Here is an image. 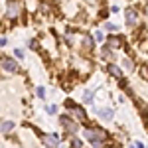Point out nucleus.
I'll use <instances>...</instances> for the list:
<instances>
[{
	"instance_id": "obj_1",
	"label": "nucleus",
	"mask_w": 148,
	"mask_h": 148,
	"mask_svg": "<svg viewBox=\"0 0 148 148\" xmlns=\"http://www.w3.org/2000/svg\"><path fill=\"white\" fill-rule=\"evenodd\" d=\"M20 14H22V4H20V0H10L8 6H6V18H8V20H14V18H18Z\"/></svg>"
},
{
	"instance_id": "obj_2",
	"label": "nucleus",
	"mask_w": 148,
	"mask_h": 148,
	"mask_svg": "<svg viewBox=\"0 0 148 148\" xmlns=\"http://www.w3.org/2000/svg\"><path fill=\"white\" fill-rule=\"evenodd\" d=\"M83 134H85V138L89 140V142H93V140H105L107 138V132L103 130V128H85L83 130Z\"/></svg>"
},
{
	"instance_id": "obj_3",
	"label": "nucleus",
	"mask_w": 148,
	"mask_h": 148,
	"mask_svg": "<svg viewBox=\"0 0 148 148\" xmlns=\"http://www.w3.org/2000/svg\"><path fill=\"white\" fill-rule=\"evenodd\" d=\"M2 67H4V71H8V73H16L18 71V63H16V59L6 57V59H2Z\"/></svg>"
},
{
	"instance_id": "obj_4",
	"label": "nucleus",
	"mask_w": 148,
	"mask_h": 148,
	"mask_svg": "<svg viewBox=\"0 0 148 148\" xmlns=\"http://www.w3.org/2000/svg\"><path fill=\"white\" fill-rule=\"evenodd\" d=\"M67 109H69V114H71L75 121H85V119H87V116H85V111L79 109L77 105H71V107H67Z\"/></svg>"
},
{
	"instance_id": "obj_5",
	"label": "nucleus",
	"mask_w": 148,
	"mask_h": 148,
	"mask_svg": "<svg viewBox=\"0 0 148 148\" xmlns=\"http://www.w3.org/2000/svg\"><path fill=\"white\" fill-rule=\"evenodd\" d=\"M125 18H126V24H128V26H136V24H138V12H136V8H128L126 14H125Z\"/></svg>"
},
{
	"instance_id": "obj_6",
	"label": "nucleus",
	"mask_w": 148,
	"mask_h": 148,
	"mask_svg": "<svg viewBox=\"0 0 148 148\" xmlns=\"http://www.w3.org/2000/svg\"><path fill=\"white\" fill-rule=\"evenodd\" d=\"M59 121H61V125H63V128H65L67 132H71V134H73V132H77V128H79V126H77V123H73L71 119H67V116H61Z\"/></svg>"
},
{
	"instance_id": "obj_7",
	"label": "nucleus",
	"mask_w": 148,
	"mask_h": 148,
	"mask_svg": "<svg viewBox=\"0 0 148 148\" xmlns=\"http://www.w3.org/2000/svg\"><path fill=\"white\" fill-rule=\"evenodd\" d=\"M44 142H46L49 148H56L59 144V136L57 134H44Z\"/></svg>"
},
{
	"instance_id": "obj_8",
	"label": "nucleus",
	"mask_w": 148,
	"mask_h": 148,
	"mask_svg": "<svg viewBox=\"0 0 148 148\" xmlns=\"http://www.w3.org/2000/svg\"><path fill=\"white\" fill-rule=\"evenodd\" d=\"M121 44H123V40H121V38H114V36H111V38L107 40V47H111V49H119Z\"/></svg>"
},
{
	"instance_id": "obj_9",
	"label": "nucleus",
	"mask_w": 148,
	"mask_h": 148,
	"mask_svg": "<svg viewBox=\"0 0 148 148\" xmlns=\"http://www.w3.org/2000/svg\"><path fill=\"white\" fill-rule=\"evenodd\" d=\"M107 71H109V75H113V77H116V79H121V77H123L121 67H116V65H113V63L109 65V69H107Z\"/></svg>"
},
{
	"instance_id": "obj_10",
	"label": "nucleus",
	"mask_w": 148,
	"mask_h": 148,
	"mask_svg": "<svg viewBox=\"0 0 148 148\" xmlns=\"http://www.w3.org/2000/svg\"><path fill=\"white\" fill-rule=\"evenodd\" d=\"M101 59L113 61V59H114V56H113V49H111V47H103V49H101Z\"/></svg>"
},
{
	"instance_id": "obj_11",
	"label": "nucleus",
	"mask_w": 148,
	"mask_h": 148,
	"mask_svg": "<svg viewBox=\"0 0 148 148\" xmlns=\"http://www.w3.org/2000/svg\"><path fill=\"white\" fill-rule=\"evenodd\" d=\"M83 47L85 49H93V38L91 36H83Z\"/></svg>"
},
{
	"instance_id": "obj_12",
	"label": "nucleus",
	"mask_w": 148,
	"mask_h": 148,
	"mask_svg": "<svg viewBox=\"0 0 148 148\" xmlns=\"http://www.w3.org/2000/svg\"><path fill=\"white\" fill-rule=\"evenodd\" d=\"M12 128H14V125H12L10 121H8V123H0V130H2V132H10Z\"/></svg>"
},
{
	"instance_id": "obj_13",
	"label": "nucleus",
	"mask_w": 148,
	"mask_h": 148,
	"mask_svg": "<svg viewBox=\"0 0 148 148\" xmlns=\"http://www.w3.org/2000/svg\"><path fill=\"white\" fill-rule=\"evenodd\" d=\"M99 116H103V119H113V111L111 109H103V111H99Z\"/></svg>"
},
{
	"instance_id": "obj_14",
	"label": "nucleus",
	"mask_w": 148,
	"mask_h": 148,
	"mask_svg": "<svg viewBox=\"0 0 148 148\" xmlns=\"http://www.w3.org/2000/svg\"><path fill=\"white\" fill-rule=\"evenodd\" d=\"M138 73H140V77H142V79H148V63H146V65H140Z\"/></svg>"
},
{
	"instance_id": "obj_15",
	"label": "nucleus",
	"mask_w": 148,
	"mask_h": 148,
	"mask_svg": "<svg viewBox=\"0 0 148 148\" xmlns=\"http://www.w3.org/2000/svg\"><path fill=\"white\" fill-rule=\"evenodd\" d=\"M93 40H95V42H97V44H99V42H103V40H105V34H103L101 30H97V32H95V34H93Z\"/></svg>"
},
{
	"instance_id": "obj_16",
	"label": "nucleus",
	"mask_w": 148,
	"mask_h": 148,
	"mask_svg": "<svg viewBox=\"0 0 148 148\" xmlns=\"http://www.w3.org/2000/svg\"><path fill=\"white\" fill-rule=\"evenodd\" d=\"M91 99H93V91L89 89V91H85V95H83V101H85V103H91Z\"/></svg>"
},
{
	"instance_id": "obj_17",
	"label": "nucleus",
	"mask_w": 148,
	"mask_h": 148,
	"mask_svg": "<svg viewBox=\"0 0 148 148\" xmlns=\"http://www.w3.org/2000/svg\"><path fill=\"white\" fill-rule=\"evenodd\" d=\"M105 30H107V32H114V30H116V26H114L113 22H105Z\"/></svg>"
},
{
	"instance_id": "obj_18",
	"label": "nucleus",
	"mask_w": 148,
	"mask_h": 148,
	"mask_svg": "<svg viewBox=\"0 0 148 148\" xmlns=\"http://www.w3.org/2000/svg\"><path fill=\"white\" fill-rule=\"evenodd\" d=\"M123 65H125V69H132V67H134L132 59H125V61H123Z\"/></svg>"
},
{
	"instance_id": "obj_19",
	"label": "nucleus",
	"mask_w": 148,
	"mask_h": 148,
	"mask_svg": "<svg viewBox=\"0 0 148 148\" xmlns=\"http://www.w3.org/2000/svg\"><path fill=\"white\" fill-rule=\"evenodd\" d=\"M71 148H81V140L79 138H71Z\"/></svg>"
},
{
	"instance_id": "obj_20",
	"label": "nucleus",
	"mask_w": 148,
	"mask_h": 148,
	"mask_svg": "<svg viewBox=\"0 0 148 148\" xmlns=\"http://www.w3.org/2000/svg\"><path fill=\"white\" fill-rule=\"evenodd\" d=\"M36 93H38V97H40V99H44V97H46V91H44V87H38V89H36Z\"/></svg>"
},
{
	"instance_id": "obj_21",
	"label": "nucleus",
	"mask_w": 148,
	"mask_h": 148,
	"mask_svg": "<svg viewBox=\"0 0 148 148\" xmlns=\"http://www.w3.org/2000/svg\"><path fill=\"white\" fill-rule=\"evenodd\" d=\"M46 111H47L49 114H53V113L57 111V107H56V105H47V107H46Z\"/></svg>"
},
{
	"instance_id": "obj_22",
	"label": "nucleus",
	"mask_w": 148,
	"mask_h": 148,
	"mask_svg": "<svg viewBox=\"0 0 148 148\" xmlns=\"http://www.w3.org/2000/svg\"><path fill=\"white\" fill-rule=\"evenodd\" d=\"M14 56L22 59V57H24V49H20V47H16V49H14Z\"/></svg>"
},
{
	"instance_id": "obj_23",
	"label": "nucleus",
	"mask_w": 148,
	"mask_h": 148,
	"mask_svg": "<svg viewBox=\"0 0 148 148\" xmlns=\"http://www.w3.org/2000/svg\"><path fill=\"white\" fill-rule=\"evenodd\" d=\"M8 44V40H6V36H0V47L2 46H6Z\"/></svg>"
},
{
	"instance_id": "obj_24",
	"label": "nucleus",
	"mask_w": 148,
	"mask_h": 148,
	"mask_svg": "<svg viewBox=\"0 0 148 148\" xmlns=\"http://www.w3.org/2000/svg\"><path fill=\"white\" fill-rule=\"evenodd\" d=\"M28 47H32V49H34V47H36V40H30V42H28Z\"/></svg>"
},
{
	"instance_id": "obj_25",
	"label": "nucleus",
	"mask_w": 148,
	"mask_h": 148,
	"mask_svg": "<svg viewBox=\"0 0 148 148\" xmlns=\"http://www.w3.org/2000/svg\"><path fill=\"white\" fill-rule=\"evenodd\" d=\"M128 148H136V146H128Z\"/></svg>"
},
{
	"instance_id": "obj_26",
	"label": "nucleus",
	"mask_w": 148,
	"mask_h": 148,
	"mask_svg": "<svg viewBox=\"0 0 148 148\" xmlns=\"http://www.w3.org/2000/svg\"><path fill=\"white\" fill-rule=\"evenodd\" d=\"M146 16H148V12H146Z\"/></svg>"
},
{
	"instance_id": "obj_27",
	"label": "nucleus",
	"mask_w": 148,
	"mask_h": 148,
	"mask_svg": "<svg viewBox=\"0 0 148 148\" xmlns=\"http://www.w3.org/2000/svg\"><path fill=\"white\" fill-rule=\"evenodd\" d=\"M107 148H111V146H107Z\"/></svg>"
}]
</instances>
